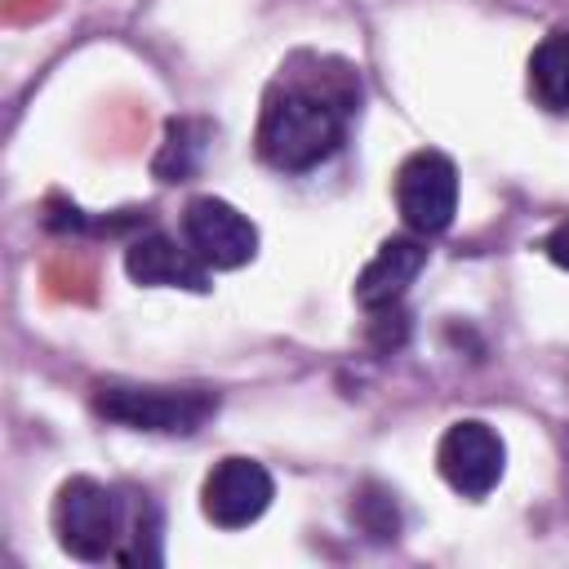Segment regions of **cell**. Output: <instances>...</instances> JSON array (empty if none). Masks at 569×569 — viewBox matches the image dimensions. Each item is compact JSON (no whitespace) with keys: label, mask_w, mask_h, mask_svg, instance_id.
Returning a JSON list of instances; mask_svg holds the SVG:
<instances>
[{"label":"cell","mask_w":569,"mask_h":569,"mask_svg":"<svg viewBox=\"0 0 569 569\" xmlns=\"http://www.w3.org/2000/svg\"><path fill=\"white\" fill-rule=\"evenodd\" d=\"M351 111H356L351 67L325 71V80L280 76L262 98V116L253 133L258 156L280 173H311L342 147Z\"/></svg>","instance_id":"6da1fadb"},{"label":"cell","mask_w":569,"mask_h":569,"mask_svg":"<svg viewBox=\"0 0 569 569\" xmlns=\"http://www.w3.org/2000/svg\"><path fill=\"white\" fill-rule=\"evenodd\" d=\"M93 413L124 431L151 436H196L218 413V391L209 387H138L102 382L93 387Z\"/></svg>","instance_id":"7a4b0ae2"},{"label":"cell","mask_w":569,"mask_h":569,"mask_svg":"<svg viewBox=\"0 0 569 569\" xmlns=\"http://www.w3.org/2000/svg\"><path fill=\"white\" fill-rule=\"evenodd\" d=\"M49 520H53L58 547L71 560L98 565V560H111L120 551V538L129 525V502L93 476H71L58 485Z\"/></svg>","instance_id":"3957f363"},{"label":"cell","mask_w":569,"mask_h":569,"mask_svg":"<svg viewBox=\"0 0 569 569\" xmlns=\"http://www.w3.org/2000/svg\"><path fill=\"white\" fill-rule=\"evenodd\" d=\"M396 209L413 236H440L458 213V169L445 151H413L396 169Z\"/></svg>","instance_id":"277c9868"},{"label":"cell","mask_w":569,"mask_h":569,"mask_svg":"<svg viewBox=\"0 0 569 569\" xmlns=\"http://www.w3.org/2000/svg\"><path fill=\"white\" fill-rule=\"evenodd\" d=\"M436 467L453 493L485 498L498 489V480L507 471V445H502L498 427H489L485 418H458L445 427V436L436 445Z\"/></svg>","instance_id":"5b68a950"},{"label":"cell","mask_w":569,"mask_h":569,"mask_svg":"<svg viewBox=\"0 0 569 569\" xmlns=\"http://www.w3.org/2000/svg\"><path fill=\"white\" fill-rule=\"evenodd\" d=\"M182 240L209 271H240L258 258V227L218 196H191L182 209Z\"/></svg>","instance_id":"8992f818"},{"label":"cell","mask_w":569,"mask_h":569,"mask_svg":"<svg viewBox=\"0 0 569 569\" xmlns=\"http://www.w3.org/2000/svg\"><path fill=\"white\" fill-rule=\"evenodd\" d=\"M276 498V480L258 458H218L200 485V511L213 529H249Z\"/></svg>","instance_id":"52a82bcc"},{"label":"cell","mask_w":569,"mask_h":569,"mask_svg":"<svg viewBox=\"0 0 569 569\" xmlns=\"http://www.w3.org/2000/svg\"><path fill=\"white\" fill-rule=\"evenodd\" d=\"M124 271L142 289H191L209 293V267L191 253L187 240H173L164 231H142L124 249Z\"/></svg>","instance_id":"ba28073f"},{"label":"cell","mask_w":569,"mask_h":569,"mask_svg":"<svg viewBox=\"0 0 569 569\" xmlns=\"http://www.w3.org/2000/svg\"><path fill=\"white\" fill-rule=\"evenodd\" d=\"M427 267V240L422 236H391L378 244V253L365 262V271L356 276V302L365 311H387L400 307V298L409 293V284L418 280V271Z\"/></svg>","instance_id":"9c48e42d"},{"label":"cell","mask_w":569,"mask_h":569,"mask_svg":"<svg viewBox=\"0 0 569 569\" xmlns=\"http://www.w3.org/2000/svg\"><path fill=\"white\" fill-rule=\"evenodd\" d=\"M209 138H213V129H209L204 120H196V116H173V120L164 124L160 151H156V160H151V173H156L160 182H187V178L200 169V160H204V151H209Z\"/></svg>","instance_id":"30bf717a"},{"label":"cell","mask_w":569,"mask_h":569,"mask_svg":"<svg viewBox=\"0 0 569 569\" xmlns=\"http://www.w3.org/2000/svg\"><path fill=\"white\" fill-rule=\"evenodd\" d=\"M529 93L547 111H569V31H551L529 53Z\"/></svg>","instance_id":"8fae6325"},{"label":"cell","mask_w":569,"mask_h":569,"mask_svg":"<svg viewBox=\"0 0 569 569\" xmlns=\"http://www.w3.org/2000/svg\"><path fill=\"white\" fill-rule=\"evenodd\" d=\"M124 533H129L133 547H124V551L116 556L120 565H160V560H164V551H160V507L151 502V493H138V498L129 502V525H124Z\"/></svg>","instance_id":"7c38bea8"},{"label":"cell","mask_w":569,"mask_h":569,"mask_svg":"<svg viewBox=\"0 0 569 569\" xmlns=\"http://www.w3.org/2000/svg\"><path fill=\"white\" fill-rule=\"evenodd\" d=\"M351 520L360 525V533H369L373 542H391L400 533V507H396V493L382 489V485H365L351 502Z\"/></svg>","instance_id":"4fadbf2b"},{"label":"cell","mask_w":569,"mask_h":569,"mask_svg":"<svg viewBox=\"0 0 569 569\" xmlns=\"http://www.w3.org/2000/svg\"><path fill=\"white\" fill-rule=\"evenodd\" d=\"M542 249H547V258H551L560 271H569V218H565L560 227H551V236L542 240Z\"/></svg>","instance_id":"5bb4252c"}]
</instances>
